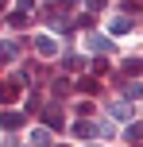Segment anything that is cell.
<instances>
[{
  "label": "cell",
  "instance_id": "6da1fadb",
  "mask_svg": "<svg viewBox=\"0 0 143 147\" xmlns=\"http://www.w3.org/2000/svg\"><path fill=\"white\" fill-rule=\"evenodd\" d=\"M35 47L39 54H46V58H58V39H50V35H35Z\"/></svg>",
  "mask_w": 143,
  "mask_h": 147
},
{
  "label": "cell",
  "instance_id": "7a4b0ae2",
  "mask_svg": "<svg viewBox=\"0 0 143 147\" xmlns=\"http://www.w3.org/2000/svg\"><path fill=\"white\" fill-rule=\"evenodd\" d=\"M85 47L97 51V54H116V43H112V39H105V35H89V39H85Z\"/></svg>",
  "mask_w": 143,
  "mask_h": 147
},
{
  "label": "cell",
  "instance_id": "3957f363",
  "mask_svg": "<svg viewBox=\"0 0 143 147\" xmlns=\"http://www.w3.org/2000/svg\"><path fill=\"white\" fill-rule=\"evenodd\" d=\"M108 116H112V120H132V101H112Z\"/></svg>",
  "mask_w": 143,
  "mask_h": 147
},
{
  "label": "cell",
  "instance_id": "277c9868",
  "mask_svg": "<svg viewBox=\"0 0 143 147\" xmlns=\"http://www.w3.org/2000/svg\"><path fill=\"white\" fill-rule=\"evenodd\" d=\"M108 27H112V35H128V31L136 27V20H132V16H116V20L108 23Z\"/></svg>",
  "mask_w": 143,
  "mask_h": 147
},
{
  "label": "cell",
  "instance_id": "5b68a950",
  "mask_svg": "<svg viewBox=\"0 0 143 147\" xmlns=\"http://www.w3.org/2000/svg\"><path fill=\"white\" fill-rule=\"evenodd\" d=\"M19 89H23V78H19V81H4V85H0V101H15Z\"/></svg>",
  "mask_w": 143,
  "mask_h": 147
},
{
  "label": "cell",
  "instance_id": "8992f818",
  "mask_svg": "<svg viewBox=\"0 0 143 147\" xmlns=\"http://www.w3.org/2000/svg\"><path fill=\"white\" fill-rule=\"evenodd\" d=\"M15 51H19V43H15V39H4V43H0V58H4V62H12Z\"/></svg>",
  "mask_w": 143,
  "mask_h": 147
},
{
  "label": "cell",
  "instance_id": "52a82bcc",
  "mask_svg": "<svg viewBox=\"0 0 143 147\" xmlns=\"http://www.w3.org/2000/svg\"><path fill=\"white\" fill-rule=\"evenodd\" d=\"M50 143V128H35L31 132V147H46Z\"/></svg>",
  "mask_w": 143,
  "mask_h": 147
},
{
  "label": "cell",
  "instance_id": "ba28073f",
  "mask_svg": "<svg viewBox=\"0 0 143 147\" xmlns=\"http://www.w3.org/2000/svg\"><path fill=\"white\" fill-rule=\"evenodd\" d=\"M19 112H4V116H0V124H4V128H19Z\"/></svg>",
  "mask_w": 143,
  "mask_h": 147
},
{
  "label": "cell",
  "instance_id": "9c48e42d",
  "mask_svg": "<svg viewBox=\"0 0 143 147\" xmlns=\"http://www.w3.org/2000/svg\"><path fill=\"white\" fill-rule=\"evenodd\" d=\"M62 66H66V70H81V66H85V58H77V54H66V58H62Z\"/></svg>",
  "mask_w": 143,
  "mask_h": 147
},
{
  "label": "cell",
  "instance_id": "30bf717a",
  "mask_svg": "<svg viewBox=\"0 0 143 147\" xmlns=\"http://www.w3.org/2000/svg\"><path fill=\"white\" fill-rule=\"evenodd\" d=\"M124 93H128V101H136V97L143 93V85H139V81H128V85H124Z\"/></svg>",
  "mask_w": 143,
  "mask_h": 147
},
{
  "label": "cell",
  "instance_id": "8fae6325",
  "mask_svg": "<svg viewBox=\"0 0 143 147\" xmlns=\"http://www.w3.org/2000/svg\"><path fill=\"white\" fill-rule=\"evenodd\" d=\"M139 70H143L139 58H124V74H139Z\"/></svg>",
  "mask_w": 143,
  "mask_h": 147
},
{
  "label": "cell",
  "instance_id": "7c38bea8",
  "mask_svg": "<svg viewBox=\"0 0 143 147\" xmlns=\"http://www.w3.org/2000/svg\"><path fill=\"white\" fill-rule=\"evenodd\" d=\"M112 124H116V120H101L93 132H97V136H112Z\"/></svg>",
  "mask_w": 143,
  "mask_h": 147
},
{
  "label": "cell",
  "instance_id": "4fadbf2b",
  "mask_svg": "<svg viewBox=\"0 0 143 147\" xmlns=\"http://www.w3.org/2000/svg\"><path fill=\"white\" fill-rule=\"evenodd\" d=\"M139 136H143V128L139 124H128V143H139Z\"/></svg>",
  "mask_w": 143,
  "mask_h": 147
},
{
  "label": "cell",
  "instance_id": "5bb4252c",
  "mask_svg": "<svg viewBox=\"0 0 143 147\" xmlns=\"http://www.w3.org/2000/svg\"><path fill=\"white\" fill-rule=\"evenodd\" d=\"M77 85H81L85 93H97V89H101V85H97V81H93V78H81V81H77Z\"/></svg>",
  "mask_w": 143,
  "mask_h": 147
},
{
  "label": "cell",
  "instance_id": "9a60e30c",
  "mask_svg": "<svg viewBox=\"0 0 143 147\" xmlns=\"http://www.w3.org/2000/svg\"><path fill=\"white\" fill-rule=\"evenodd\" d=\"M46 128H62V116H58V112H50V109H46Z\"/></svg>",
  "mask_w": 143,
  "mask_h": 147
},
{
  "label": "cell",
  "instance_id": "2e32d148",
  "mask_svg": "<svg viewBox=\"0 0 143 147\" xmlns=\"http://www.w3.org/2000/svg\"><path fill=\"white\" fill-rule=\"evenodd\" d=\"M31 4H35V0H15V12H23V16H27V12H31Z\"/></svg>",
  "mask_w": 143,
  "mask_h": 147
},
{
  "label": "cell",
  "instance_id": "e0dca14e",
  "mask_svg": "<svg viewBox=\"0 0 143 147\" xmlns=\"http://www.w3.org/2000/svg\"><path fill=\"white\" fill-rule=\"evenodd\" d=\"M62 4H77V0H62Z\"/></svg>",
  "mask_w": 143,
  "mask_h": 147
}]
</instances>
